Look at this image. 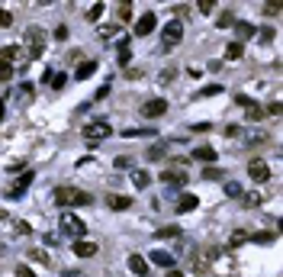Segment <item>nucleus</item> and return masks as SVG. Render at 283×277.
<instances>
[{"instance_id":"obj_15","label":"nucleus","mask_w":283,"mask_h":277,"mask_svg":"<svg viewBox=\"0 0 283 277\" xmlns=\"http://www.w3.org/2000/svg\"><path fill=\"white\" fill-rule=\"evenodd\" d=\"M193 158L213 164V161H216V149H213V145H200V149H193Z\"/></svg>"},{"instance_id":"obj_23","label":"nucleus","mask_w":283,"mask_h":277,"mask_svg":"<svg viewBox=\"0 0 283 277\" xmlns=\"http://www.w3.org/2000/svg\"><path fill=\"white\" fill-rule=\"evenodd\" d=\"M126 139H142V136H155V129H122Z\"/></svg>"},{"instance_id":"obj_34","label":"nucleus","mask_w":283,"mask_h":277,"mask_svg":"<svg viewBox=\"0 0 283 277\" xmlns=\"http://www.w3.org/2000/svg\"><path fill=\"white\" fill-rule=\"evenodd\" d=\"M248 119H251V123H257V119H264V110H261V106H248Z\"/></svg>"},{"instance_id":"obj_29","label":"nucleus","mask_w":283,"mask_h":277,"mask_svg":"<svg viewBox=\"0 0 283 277\" xmlns=\"http://www.w3.org/2000/svg\"><path fill=\"white\" fill-rule=\"evenodd\" d=\"M29 258H32V261H39V264H48V261H52L42 248H29Z\"/></svg>"},{"instance_id":"obj_2","label":"nucleus","mask_w":283,"mask_h":277,"mask_svg":"<svg viewBox=\"0 0 283 277\" xmlns=\"http://www.w3.org/2000/svg\"><path fill=\"white\" fill-rule=\"evenodd\" d=\"M45 39H48V35H45L42 26H29V29H26V35H23V42H26V52H23V55H26V62H29V58H39V55H42Z\"/></svg>"},{"instance_id":"obj_13","label":"nucleus","mask_w":283,"mask_h":277,"mask_svg":"<svg viewBox=\"0 0 283 277\" xmlns=\"http://www.w3.org/2000/svg\"><path fill=\"white\" fill-rule=\"evenodd\" d=\"M106 207H109V210H116V213H122V210H129V207H132V197L113 194V197H106Z\"/></svg>"},{"instance_id":"obj_28","label":"nucleus","mask_w":283,"mask_h":277,"mask_svg":"<svg viewBox=\"0 0 283 277\" xmlns=\"http://www.w3.org/2000/svg\"><path fill=\"white\" fill-rule=\"evenodd\" d=\"M45 81L52 84L55 90H61V87H65V81H68V78H65V75H45Z\"/></svg>"},{"instance_id":"obj_24","label":"nucleus","mask_w":283,"mask_h":277,"mask_svg":"<svg viewBox=\"0 0 283 277\" xmlns=\"http://www.w3.org/2000/svg\"><path fill=\"white\" fill-rule=\"evenodd\" d=\"M248 238H251V235L244 232V229H238V232H232V238H229V245H232V248H235V245H244V242H248Z\"/></svg>"},{"instance_id":"obj_4","label":"nucleus","mask_w":283,"mask_h":277,"mask_svg":"<svg viewBox=\"0 0 283 277\" xmlns=\"http://www.w3.org/2000/svg\"><path fill=\"white\" fill-rule=\"evenodd\" d=\"M180 39H183V20H167L164 29H161V42L171 49V45H177Z\"/></svg>"},{"instance_id":"obj_37","label":"nucleus","mask_w":283,"mask_h":277,"mask_svg":"<svg viewBox=\"0 0 283 277\" xmlns=\"http://www.w3.org/2000/svg\"><path fill=\"white\" fill-rule=\"evenodd\" d=\"M232 23H235V13H222V16H219V26H232Z\"/></svg>"},{"instance_id":"obj_38","label":"nucleus","mask_w":283,"mask_h":277,"mask_svg":"<svg viewBox=\"0 0 283 277\" xmlns=\"http://www.w3.org/2000/svg\"><path fill=\"white\" fill-rule=\"evenodd\" d=\"M251 238H254L257 245H261V242H274V235H270V232H257V235H251Z\"/></svg>"},{"instance_id":"obj_48","label":"nucleus","mask_w":283,"mask_h":277,"mask_svg":"<svg viewBox=\"0 0 283 277\" xmlns=\"http://www.w3.org/2000/svg\"><path fill=\"white\" fill-rule=\"evenodd\" d=\"M100 35H103V39H109V35H116V26H103V29H100Z\"/></svg>"},{"instance_id":"obj_33","label":"nucleus","mask_w":283,"mask_h":277,"mask_svg":"<svg viewBox=\"0 0 283 277\" xmlns=\"http://www.w3.org/2000/svg\"><path fill=\"white\" fill-rule=\"evenodd\" d=\"M203 177H206V180H222V171H219V168H209V164H206Z\"/></svg>"},{"instance_id":"obj_14","label":"nucleus","mask_w":283,"mask_h":277,"mask_svg":"<svg viewBox=\"0 0 283 277\" xmlns=\"http://www.w3.org/2000/svg\"><path fill=\"white\" fill-rule=\"evenodd\" d=\"M196 207H200V197H196V194H183L177 200V213H193Z\"/></svg>"},{"instance_id":"obj_9","label":"nucleus","mask_w":283,"mask_h":277,"mask_svg":"<svg viewBox=\"0 0 283 277\" xmlns=\"http://www.w3.org/2000/svg\"><path fill=\"white\" fill-rule=\"evenodd\" d=\"M71 251H74L78 258H93V255H97V245L87 242V238H78V242L71 245Z\"/></svg>"},{"instance_id":"obj_12","label":"nucleus","mask_w":283,"mask_h":277,"mask_svg":"<svg viewBox=\"0 0 283 277\" xmlns=\"http://www.w3.org/2000/svg\"><path fill=\"white\" fill-rule=\"evenodd\" d=\"M248 174H251V180H261V184H264V180L270 177V168L264 161H251L248 164Z\"/></svg>"},{"instance_id":"obj_1","label":"nucleus","mask_w":283,"mask_h":277,"mask_svg":"<svg viewBox=\"0 0 283 277\" xmlns=\"http://www.w3.org/2000/svg\"><path fill=\"white\" fill-rule=\"evenodd\" d=\"M52 200H55V207H87L90 194H84V190H78V187H55Z\"/></svg>"},{"instance_id":"obj_16","label":"nucleus","mask_w":283,"mask_h":277,"mask_svg":"<svg viewBox=\"0 0 283 277\" xmlns=\"http://www.w3.org/2000/svg\"><path fill=\"white\" fill-rule=\"evenodd\" d=\"M16 58H26V55L16 49V45H4V49H0V62H10V65H13Z\"/></svg>"},{"instance_id":"obj_49","label":"nucleus","mask_w":283,"mask_h":277,"mask_svg":"<svg viewBox=\"0 0 283 277\" xmlns=\"http://www.w3.org/2000/svg\"><path fill=\"white\" fill-rule=\"evenodd\" d=\"M167 277H183V274H180V271H171V274H167Z\"/></svg>"},{"instance_id":"obj_19","label":"nucleus","mask_w":283,"mask_h":277,"mask_svg":"<svg viewBox=\"0 0 283 277\" xmlns=\"http://www.w3.org/2000/svg\"><path fill=\"white\" fill-rule=\"evenodd\" d=\"M132 184L139 187V190H145V187L152 184V174L148 171H132Z\"/></svg>"},{"instance_id":"obj_3","label":"nucleus","mask_w":283,"mask_h":277,"mask_svg":"<svg viewBox=\"0 0 283 277\" xmlns=\"http://www.w3.org/2000/svg\"><path fill=\"white\" fill-rule=\"evenodd\" d=\"M61 232L74 235V242H78V238H84V232H87V223L78 219L74 213H65V216H61Z\"/></svg>"},{"instance_id":"obj_36","label":"nucleus","mask_w":283,"mask_h":277,"mask_svg":"<svg viewBox=\"0 0 283 277\" xmlns=\"http://www.w3.org/2000/svg\"><path fill=\"white\" fill-rule=\"evenodd\" d=\"M16 277H35V271L29 268V264H20V268H16Z\"/></svg>"},{"instance_id":"obj_17","label":"nucleus","mask_w":283,"mask_h":277,"mask_svg":"<svg viewBox=\"0 0 283 277\" xmlns=\"http://www.w3.org/2000/svg\"><path fill=\"white\" fill-rule=\"evenodd\" d=\"M97 68H100L97 62H84V65L74 71V78H78V81H87V78H93V75H97Z\"/></svg>"},{"instance_id":"obj_10","label":"nucleus","mask_w":283,"mask_h":277,"mask_svg":"<svg viewBox=\"0 0 283 277\" xmlns=\"http://www.w3.org/2000/svg\"><path fill=\"white\" fill-rule=\"evenodd\" d=\"M29 184H32V171H23L20 180H16L13 187H10V197H23V194L29 190Z\"/></svg>"},{"instance_id":"obj_44","label":"nucleus","mask_w":283,"mask_h":277,"mask_svg":"<svg viewBox=\"0 0 283 277\" xmlns=\"http://www.w3.org/2000/svg\"><path fill=\"white\" fill-rule=\"evenodd\" d=\"M235 100H238L241 106H254V100H251V97H244V94H235Z\"/></svg>"},{"instance_id":"obj_45","label":"nucleus","mask_w":283,"mask_h":277,"mask_svg":"<svg viewBox=\"0 0 283 277\" xmlns=\"http://www.w3.org/2000/svg\"><path fill=\"white\" fill-rule=\"evenodd\" d=\"M196 7H200V10H203V13H209V10H213L216 4H213V0H200V4H196Z\"/></svg>"},{"instance_id":"obj_43","label":"nucleus","mask_w":283,"mask_h":277,"mask_svg":"<svg viewBox=\"0 0 283 277\" xmlns=\"http://www.w3.org/2000/svg\"><path fill=\"white\" fill-rule=\"evenodd\" d=\"M264 13H267V16H277V13H280V4H267Z\"/></svg>"},{"instance_id":"obj_40","label":"nucleus","mask_w":283,"mask_h":277,"mask_svg":"<svg viewBox=\"0 0 283 277\" xmlns=\"http://www.w3.org/2000/svg\"><path fill=\"white\" fill-rule=\"evenodd\" d=\"M238 32L241 35H254V26H251V23H238Z\"/></svg>"},{"instance_id":"obj_25","label":"nucleus","mask_w":283,"mask_h":277,"mask_svg":"<svg viewBox=\"0 0 283 277\" xmlns=\"http://www.w3.org/2000/svg\"><path fill=\"white\" fill-rule=\"evenodd\" d=\"M129 58H132V52H129V39H122V42H119V65H129Z\"/></svg>"},{"instance_id":"obj_27","label":"nucleus","mask_w":283,"mask_h":277,"mask_svg":"<svg viewBox=\"0 0 283 277\" xmlns=\"http://www.w3.org/2000/svg\"><path fill=\"white\" fill-rule=\"evenodd\" d=\"M116 13H119V23H129V20H132V7H129V4H119Z\"/></svg>"},{"instance_id":"obj_47","label":"nucleus","mask_w":283,"mask_h":277,"mask_svg":"<svg viewBox=\"0 0 283 277\" xmlns=\"http://www.w3.org/2000/svg\"><path fill=\"white\" fill-rule=\"evenodd\" d=\"M267 113H270V116H280V113H283V106H280V103H270V106H267Z\"/></svg>"},{"instance_id":"obj_21","label":"nucleus","mask_w":283,"mask_h":277,"mask_svg":"<svg viewBox=\"0 0 283 277\" xmlns=\"http://www.w3.org/2000/svg\"><path fill=\"white\" fill-rule=\"evenodd\" d=\"M244 55V45L235 39V42H229V49H225V58H241Z\"/></svg>"},{"instance_id":"obj_7","label":"nucleus","mask_w":283,"mask_h":277,"mask_svg":"<svg viewBox=\"0 0 283 277\" xmlns=\"http://www.w3.org/2000/svg\"><path fill=\"white\" fill-rule=\"evenodd\" d=\"M155 23H158V16H155V13H142L139 20H135V35H139V39L152 35V32H155Z\"/></svg>"},{"instance_id":"obj_5","label":"nucleus","mask_w":283,"mask_h":277,"mask_svg":"<svg viewBox=\"0 0 283 277\" xmlns=\"http://www.w3.org/2000/svg\"><path fill=\"white\" fill-rule=\"evenodd\" d=\"M109 132H113V129H109V123H106V119H90V123L84 126V139L97 142V139H106Z\"/></svg>"},{"instance_id":"obj_35","label":"nucleus","mask_w":283,"mask_h":277,"mask_svg":"<svg viewBox=\"0 0 283 277\" xmlns=\"http://www.w3.org/2000/svg\"><path fill=\"white\" fill-rule=\"evenodd\" d=\"M100 13H103V4H93L90 10H87V20L93 23V20H100Z\"/></svg>"},{"instance_id":"obj_51","label":"nucleus","mask_w":283,"mask_h":277,"mask_svg":"<svg viewBox=\"0 0 283 277\" xmlns=\"http://www.w3.org/2000/svg\"><path fill=\"white\" fill-rule=\"evenodd\" d=\"M0 119H4V100H0Z\"/></svg>"},{"instance_id":"obj_18","label":"nucleus","mask_w":283,"mask_h":277,"mask_svg":"<svg viewBox=\"0 0 283 277\" xmlns=\"http://www.w3.org/2000/svg\"><path fill=\"white\" fill-rule=\"evenodd\" d=\"M152 261L158 264V268H174V255H167V251H152Z\"/></svg>"},{"instance_id":"obj_26","label":"nucleus","mask_w":283,"mask_h":277,"mask_svg":"<svg viewBox=\"0 0 283 277\" xmlns=\"http://www.w3.org/2000/svg\"><path fill=\"white\" fill-rule=\"evenodd\" d=\"M241 197H244V207H261V203H264V197L257 194V190H254V194H241Z\"/></svg>"},{"instance_id":"obj_31","label":"nucleus","mask_w":283,"mask_h":277,"mask_svg":"<svg viewBox=\"0 0 283 277\" xmlns=\"http://www.w3.org/2000/svg\"><path fill=\"white\" fill-rule=\"evenodd\" d=\"M225 194H229V197H241V184H238V180H229V184H225Z\"/></svg>"},{"instance_id":"obj_30","label":"nucleus","mask_w":283,"mask_h":277,"mask_svg":"<svg viewBox=\"0 0 283 277\" xmlns=\"http://www.w3.org/2000/svg\"><path fill=\"white\" fill-rule=\"evenodd\" d=\"M161 155H164V145H152L148 152H145V158H148V161H158Z\"/></svg>"},{"instance_id":"obj_22","label":"nucleus","mask_w":283,"mask_h":277,"mask_svg":"<svg viewBox=\"0 0 283 277\" xmlns=\"http://www.w3.org/2000/svg\"><path fill=\"white\" fill-rule=\"evenodd\" d=\"M155 235H158V238H177V235H180V226H164V229H158Z\"/></svg>"},{"instance_id":"obj_46","label":"nucleus","mask_w":283,"mask_h":277,"mask_svg":"<svg viewBox=\"0 0 283 277\" xmlns=\"http://www.w3.org/2000/svg\"><path fill=\"white\" fill-rule=\"evenodd\" d=\"M106 94H109V84H103V87H100V90H97V94H93V100H103V97H106Z\"/></svg>"},{"instance_id":"obj_6","label":"nucleus","mask_w":283,"mask_h":277,"mask_svg":"<svg viewBox=\"0 0 283 277\" xmlns=\"http://www.w3.org/2000/svg\"><path fill=\"white\" fill-rule=\"evenodd\" d=\"M167 113V100L164 97H155L148 103H142V116L145 119H158V116H164Z\"/></svg>"},{"instance_id":"obj_41","label":"nucleus","mask_w":283,"mask_h":277,"mask_svg":"<svg viewBox=\"0 0 283 277\" xmlns=\"http://www.w3.org/2000/svg\"><path fill=\"white\" fill-rule=\"evenodd\" d=\"M113 164H116V168H132V158H126V155H119V158H116Z\"/></svg>"},{"instance_id":"obj_20","label":"nucleus","mask_w":283,"mask_h":277,"mask_svg":"<svg viewBox=\"0 0 283 277\" xmlns=\"http://www.w3.org/2000/svg\"><path fill=\"white\" fill-rule=\"evenodd\" d=\"M13 75H16V65H10V62H0V84L13 81Z\"/></svg>"},{"instance_id":"obj_42","label":"nucleus","mask_w":283,"mask_h":277,"mask_svg":"<svg viewBox=\"0 0 283 277\" xmlns=\"http://www.w3.org/2000/svg\"><path fill=\"white\" fill-rule=\"evenodd\" d=\"M216 94H222V87H219V84H213V87H206V90H203V97H216Z\"/></svg>"},{"instance_id":"obj_8","label":"nucleus","mask_w":283,"mask_h":277,"mask_svg":"<svg viewBox=\"0 0 283 277\" xmlns=\"http://www.w3.org/2000/svg\"><path fill=\"white\" fill-rule=\"evenodd\" d=\"M161 180L167 187H183V184H187V171H180V168H167V171H161Z\"/></svg>"},{"instance_id":"obj_39","label":"nucleus","mask_w":283,"mask_h":277,"mask_svg":"<svg viewBox=\"0 0 283 277\" xmlns=\"http://www.w3.org/2000/svg\"><path fill=\"white\" fill-rule=\"evenodd\" d=\"M257 39H261V42H270V39H274V29H257Z\"/></svg>"},{"instance_id":"obj_11","label":"nucleus","mask_w":283,"mask_h":277,"mask_svg":"<svg viewBox=\"0 0 283 277\" xmlns=\"http://www.w3.org/2000/svg\"><path fill=\"white\" fill-rule=\"evenodd\" d=\"M129 271L135 277H148V261H145L142 255H129Z\"/></svg>"},{"instance_id":"obj_32","label":"nucleus","mask_w":283,"mask_h":277,"mask_svg":"<svg viewBox=\"0 0 283 277\" xmlns=\"http://www.w3.org/2000/svg\"><path fill=\"white\" fill-rule=\"evenodd\" d=\"M7 26H13V13H10V10H0V29H7Z\"/></svg>"},{"instance_id":"obj_50","label":"nucleus","mask_w":283,"mask_h":277,"mask_svg":"<svg viewBox=\"0 0 283 277\" xmlns=\"http://www.w3.org/2000/svg\"><path fill=\"white\" fill-rule=\"evenodd\" d=\"M0 219H10V216H7V210H0Z\"/></svg>"}]
</instances>
